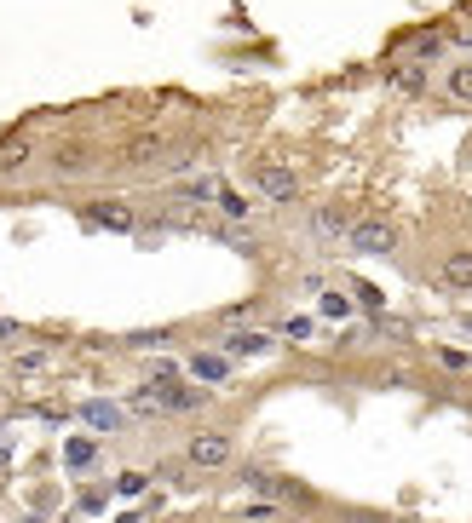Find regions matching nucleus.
I'll return each mask as SVG.
<instances>
[{
	"mask_svg": "<svg viewBox=\"0 0 472 523\" xmlns=\"http://www.w3.org/2000/svg\"><path fill=\"white\" fill-rule=\"evenodd\" d=\"M248 184L260 190V201H294L300 196V173L282 162H254L248 167Z\"/></svg>",
	"mask_w": 472,
	"mask_h": 523,
	"instance_id": "f257e3e1",
	"label": "nucleus"
},
{
	"mask_svg": "<svg viewBox=\"0 0 472 523\" xmlns=\"http://www.w3.org/2000/svg\"><path fill=\"white\" fill-rule=\"evenodd\" d=\"M306 230H311V242H323V247H345V236H352V213H345L340 201H317V208L306 213Z\"/></svg>",
	"mask_w": 472,
	"mask_h": 523,
	"instance_id": "f03ea898",
	"label": "nucleus"
},
{
	"mask_svg": "<svg viewBox=\"0 0 472 523\" xmlns=\"http://www.w3.org/2000/svg\"><path fill=\"white\" fill-rule=\"evenodd\" d=\"M231 454H236L231 432H196L191 443H184V461H191L196 472H219V466H231Z\"/></svg>",
	"mask_w": 472,
	"mask_h": 523,
	"instance_id": "7ed1b4c3",
	"label": "nucleus"
},
{
	"mask_svg": "<svg viewBox=\"0 0 472 523\" xmlns=\"http://www.w3.org/2000/svg\"><path fill=\"white\" fill-rule=\"evenodd\" d=\"M345 247L363 253V259H381V253L398 247V230H392L386 219H352V236H345Z\"/></svg>",
	"mask_w": 472,
	"mask_h": 523,
	"instance_id": "20e7f679",
	"label": "nucleus"
},
{
	"mask_svg": "<svg viewBox=\"0 0 472 523\" xmlns=\"http://www.w3.org/2000/svg\"><path fill=\"white\" fill-rule=\"evenodd\" d=\"M271 334H260V328H231V334H219V351L225 357H265L271 351Z\"/></svg>",
	"mask_w": 472,
	"mask_h": 523,
	"instance_id": "39448f33",
	"label": "nucleus"
},
{
	"mask_svg": "<svg viewBox=\"0 0 472 523\" xmlns=\"http://www.w3.org/2000/svg\"><path fill=\"white\" fill-rule=\"evenodd\" d=\"M156 162H167L162 133H145V138H127V145H121V167H156Z\"/></svg>",
	"mask_w": 472,
	"mask_h": 523,
	"instance_id": "423d86ee",
	"label": "nucleus"
},
{
	"mask_svg": "<svg viewBox=\"0 0 472 523\" xmlns=\"http://www.w3.org/2000/svg\"><path fill=\"white\" fill-rule=\"evenodd\" d=\"M29 162H35V145H29L24 133H6V138H0V179H12V173H24Z\"/></svg>",
	"mask_w": 472,
	"mask_h": 523,
	"instance_id": "0eeeda50",
	"label": "nucleus"
},
{
	"mask_svg": "<svg viewBox=\"0 0 472 523\" xmlns=\"http://www.w3.org/2000/svg\"><path fill=\"white\" fill-rule=\"evenodd\" d=\"M81 219L99 225V230H133V208H121V201H92Z\"/></svg>",
	"mask_w": 472,
	"mask_h": 523,
	"instance_id": "6e6552de",
	"label": "nucleus"
},
{
	"mask_svg": "<svg viewBox=\"0 0 472 523\" xmlns=\"http://www.w3.org/2000/svg\"><path fill=\"white\" fill-rule=\"evenodd\" d=\"M386 81H392V92H420V87H427V63L403 58V63H392V70H386Z\"/></svg>",
	"mask_w": 472,
	"mask_h": 523,
	"instance_id": "1a4fd4ad",
	"label": "nucleus"
},
{
	"mask_svg": "<svg viewBox=\"0 0 472 523\" xmlns=\"http://www.w3.org/2000/svg\"><path fill=\"white\" fill-rule=\"evenodd\" d=\"M438 276H444V288H472V247H455Z\"/></svg>",
	"mask_w": 472,
	"mask_h": 523,
	"instance_id": "9d476101",
	"label": "nucleus"
},
{
	"mask_svg": "<svg viewBox=\"0 0 472 523\" xmlns=\"http://www.w3.org/2000/svg\"><path fill=\"white\" fill-rule=\"evenodd\" d=\"M191 374L208 379V386H219V379L231 374V357H225V351H196V357H191Z\"/></svg>",
	"mask_w": 472,
	"mask_h": 523,
	"instance_id": "9b49d317",
	"label": "nucleus"
},
{
	"mask_svg": "<svg viewBox=\"0 0 472 523\" xmlns=\"http://www.w3.org/2000/svg\"><path fill=\"white\" fill-rule=\"evenodd\" d=\"M92 162H87V145H58L52 150V173H64V179H70V173H87Z\"/></svg>",
	"mask_w": 472,
	"mask_h": 523,
	"instance_id": "f8f14e48",
	"label": "nucleus"
},
{
	"mask_svg": "<svg viewBox=\"0 0 472 523\" xmlns=\"http://www.w3.org/2000/svg\"><path fill=\"white\" fill-rule=\"evenodd\" d=\"M81 420L92 425V432H116V425H121V408H116V403H81Z\"/></svg>",
	"mask_w": 472,
	"mask_h": 523,
	"instance_id": "ddd939ff",
	"label": "nucleus"
},
{
	"mask_svg": "<svg viewBox=\"0 0 472 523\" xmlns=\"http://www.w3.org/2000/svg\"><path fill=\"white\" fill-rule=\"evenodd\" d=\"M444 92H449L455 104H472V58H467V63H455V70L444 75Z\"/></svg>",
	"mask_w": 472,
	"mask_h": 523,
	"instance_id": "4468645a",
	"label": "nucleus"
},
{
	"mask_svg": "<svg viewBox=\"0 0 472 523\" xmlns=\"http://www.w3.org/2000/svg\"><path fill=\"white\" fill-rule=\"evenodd\" d=\"M92 454H99V449H92L87 437H70V443H64V461H70V466H92Z\"/></svg>",
	"mask_w": 472,
	"mask_h": 523,
	"instance_id": "2eb2a0df",
	"label": "nucleus"
},
{
	"mask_svg": "<svg viewBox=\"0 0 472 523\" xmlns=\"http://www.w3.org/2000/svg\"><path fill=\"white\" fill-rule=\"evenodd\" d=\"M219 213H225V219H248V201L236 196V190H219Z\"/></svg>",
	"mask_w": 472,
	"mask_h": 523,
	"instance_id": "dca6fc26",
	"label": "nucleus"
},
{
	"mask_svg": "<svg viewBox=\"0 0 472 523\" xmlns=\"http://www.w3.org/2000/svg\"><path fill=\"white\" fill-rule=\"evenodd\" d=\"M12 369H18V374H41L46 369V351H18V357H12Z\"/></svg>",
	"mask_w": 472,
	"mask_h": 523,
	"instance_id": "f3484780",
	"label": "nucleus"
},
{
	"mask_svg": "<svg viewBox=\"0 0 472 523\" xmlns=\"http://www.w3.org/2000/svg\"><path fill=\"white\" fill-rule=\"evenodd\" d=\"M323 316H335V322L352 316V299H345V294H323Z\"/></svg>",
	"mask_w": 472,
	"mask_h": 523,
	"instance_id": "a211bd4d",
	"label": "nucleus"
},
{
	"mask_svg": "<svg viewBox=\"0 0 472 523\" xmlns=\"http://www.w3.org/2000/svg\"><path fill=\"white\" fill-rule=\"evenodd\" d=\"M352 294H357V299H363V305H369V311H381V305H386V294H381V288H369V282H357V288H352Z\"/></svg>",
	"mask_w": 472,
	"mask_h": 523,
	"instance_id": "6ab92c4d",
	"label": "nucleus"
},
{
	"mask_svg": "<svg viewBox=\"0 0 472 523\" xmlns=\"http://www.w3.org/2000/svg\"><path fill=\"white\" fill-rule=\"evenodd\" d=\"M288 340H311V316H288V328H282Z\"/></svg>",
	"mask_w": 472,
	"mask_h": 523,
	"instance_id": "aec40b11",
	"label": "nucleus"
},
{
	"mask_svg": "<svg viewBox=\"0 0 472 523\" xmlns=\"http://www.w3.org/2000/svg\"><path fill=\"white\" fill-rule=\"evenodd\" d=\"M145 489V472H121V495H138Z\"/></svg>",
	"mask_w": 472,
	"mask_h": 523,
	"instance_id": "412c9836",
	"label": "nucleus"
},
{
	"mask_svg": "<svg viewBox=\"0 0 472 523\" xmlns=\"http://www.w3.org/2000/svg\"><path fill=\"white\" fill-rule=\"evenodd\" d=\"M6 340H24V328L18 322H0V345H6Z\"/></svg>",
	"mask_w": 472,
	"mask_h": 523,
	"instance_id": "4be33fe9",
	"label": "nucleus"
},
{
	"mask_svg": "<svg viewBox=\"0 0 472 523\" xmlns=\"http://www.w3.org/2000/svg\"><path fill=\"white\" fill-rule=\"evenodd\" d=\"M6 454H12V449H6V432H0V466H6Z\"/></svg>",
	"mask_w": 472,
	"mask_h": 523,
	"instance_id": "5701e85b",
	"label": "nucleus"
}]
</instances>
